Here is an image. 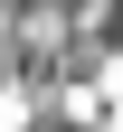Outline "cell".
I'll use <instances>...</instances> for the list:
<instances>
[{
    "instance_id": "obj_1",
    "label": "cell",
    "mask_w": 123,
    "mask_h": 132,
    "mask_svg": "<svg viewBox=\"0 0 123 132\" xmlns=\"http://www.w3.org/2000/svg\"><path fill=\"white\" fill-rule=\"evenodd\" d=\"M0 132H28V104L19 94H0Z\"/></svg>"
}]
</instances>
